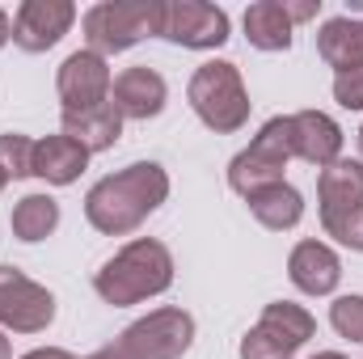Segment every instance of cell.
Wrapping results in <instances>:
<instances>
[{"label": "cell", "mask_w": 363, "mask_h": 359, "mask_svg": "<svg viewBox=\"0 0 363 359\" xmlns=\"http://www.w3.org/2000/svg\"><path fill=\"white\" fill-rule=\"evenodd\" d=\"M165 199H169V174L157 161H135L110 178L93 182L85 194V220L106 237H127Z\"/></svg>", "instance_id": "obj_1"}, {"label": "cell", "mask_w": 363, "mask_h": 359, "mask_svg": "<svg viewBox=\"0 0 363 359\" xmlns=\"http://www.w3.org/2000/svg\"><path fill=\"white\" fill-rule=\"evenodd\" d=\"M174 283V254L157 241V237H135L127 241L106 267L93 275V287L106 304L127 309L140 304L148 296H161Z\"/></svg>", "instance_id": "obj_2"}, {"label": "cell", "mask_w": 363, "mask_h": 359, "mask_svg": "<svg viewBox=\"0 0 363 359\" xmlns=\"http://www.w3.org/2000/svg\"><path fill=\"white\" fill-rule=\"evenodd\" d=\"M186 97H190V110L203 118V127H211L220 136L241 131L250 123V93L241 81V68L228 60H211V64L194 68Z\"/></svg>", "instance_id": "obj_3"}, {"label": "cell", "mask_w": 363, "mask_h": 359, "mask_svg": "<svg viewBox=\"0 0 363 359\" xmlns=\"http://www.w3.org/2000/svg\"><path fill=\"white\" fill-rule=\"evenodd\" d=\"M85 26V43L89 51L106 55H123L144 38L161 34V0H101L81 17Z\"/></svg>", "instance_id": "obj_4"}, {"label": "cell", "mask_w": 363, "mask_h": 359, "mask_svg": "<svg viewBox=\"0 0 363 359\" xmlns=\"http://www.w3.org/2000/svg\"><path fill=\"white\" fill-rule=\"evenodd\" d=\"M317 203L325 233L347 250H363V161L338 157L325 165L317 178Z\"/></svg>", "instance_id": "obj_5"}, {"label": "cell", "mask_w": 363, "mask_h": 359, "mask_svg": "<svg viewBox=\"0 0 363 359\" xmlns=\"http://www.w3.org/2000/svg\"><path fill=\"white\" fill-rule=\"evenodd\" d=\"M291 161V123L287 114H274L271 123H262V131L250 140V148H241L228 161V186L250 199L254 190L283 182V170Z\"/></svg>", "instance_id": "obj_6"}, {"label": "cell", "mask_w": 363, "mask_h": 359, "mask_svg": "<svg viewBox=\"0 0 363 359\" xmlns=\"http://www.w3.org/2000/svg\"><path fill=\"white\" fill-rule=\"evenodd\" d=\"M317 334V321L304 304L271 300L258 326L241 338V359H296V351Z\"/></svg>", "instance_id": "obj_7"}, {"label": "cell", "mask_w": 363, "mask_h": 359, "mask_svg": "<svg viewBox=\"0 0 363 359\" xmlns=\"http://www.w3.org/2000/svg\"><path fill=\"white\" fill-rule=\"evenodd\" d=\"M190 343H194V317L186 309H157L131 321L114 347L127 359H182Z\"/></svg>", "instance_id": "obj_8"}, {"label": "cell", "mask_w": 363, "mask_h": 359, "mask_svg": "<svg viewBox=\"0 0 363 359\" xmlns=\"http://www.w3.org/2000/svg\"><path fill=\"white\" fill-rule=\"evenodd\" d=\"M190 51H216L228 43V13L207 0H161V34Z\"/></svg>", "instance_id": "obj_9"}, {"label": "cell", "mask_w": 363, "mask_h": 359, "mask_svg": "<svg viewBox=\"0 0 363 359\" xmlns=\"http://www.w3.org/2000/svg\"><path fill=\"white\" fill-rule=\"evenodd\" d=\"M55 321V296L17 267H0V330L43 334Z\"/></svg>", "instance_id": "obj_10"}, {"label": "cell", "mask_w": 363, "mask_h": 359, "mask_svg": "<svg viewBox=\"0 0 363 359\" xmlns=\"http://www.w3.org/2000/svg\"><path fill=\"white\" fill-rule=\"evenodd\" d=\"M110 89H114V77H110V64L97 55V51H72L60 72H55V93L64 101V110H89V106H101L110 101Z\"/></svg>", "instance_id": "obj_11"}, {"label": "cell", "mask_w": 363, "mask_h": 359, "mask_svg": "<svg viewBox=\"0 0 363 359\" xmlns=\"http://www.w3.org/2000/svg\"><path fill=\"white\" fill-rule=\"evenodd\" d=\"M77 21V4L72 0H26L13 17V43L30 55L51 51Z\"/></svg>", "instance_id": "obj_12"}, {"label": "cell", "mask_w": 363, "mask_h": 359, "mask_svg": "<svg viewBox=\"0 0 363 359\" xmlns=\"http://www.w3.org/2000/svg\"><path fill=\"white\" fill-rule=\"evenodd\" d=\"M110 101H114V110H118L123 118L148 123V118H157V114L165 110V101H169V85H165V77H161L157 68L135 64V68H127V72L114 77Z\"/></svg>", "instance_id": "obj_13"}, {"label": "cell", "mask_w": 363, "mask_h": 359, "mask_svg": "<svg viewBox=\"0 0 363 359\" xmlns=\"http://www.w3.org/2000/svg\"><path fill=\"white\" fill-rule=\"evenodd\" d=\"M291 123V157L325 170L342 157V127L321 114V110H300V114H287Z\"/></svg>", "instance_id": "obj_14"}, {"label": "cell", "mask_w": 363, "mask_h": 359, "mask_svg": "<svg viewBox=\"0 0 363 359\" xmlns=\"http://www.w3.org/2000/svg\"><path fill=\"white\" fill-rule=\"evenodd\" d=\"M287 279L304 296H330L338 287V279H342V258L325 241H300L287 254Z\"/></svg>", "instance_id": "obj_15"}, {"label": "cell", "mask_w": 363, "mask_h": 359, "mask_svg": "<svg viewBox=\"0 0 363 359\" xmlns=\"http://www.w3.org/2000/svg\"><path fill=\"white\" fill-rule=\"evenodd\" d=\"M89 165V148L77 144L72 136H47L34 140V178H43L47 186H72Z\"/></svg>", "instance_id": "obj_16"}, {"label": "cell", "mask_w": 363, "mask_h": 359, "mask_svg": "<svg viewBox=\"0 0 363 359\" xmlns=\"http://www.w3.org/2000/svg\"><path fill=\"white\" fill-rule=\"evenodd\" d=\"M317 55L334 68V72H351L363 68V17H330L317 30Z\"/></svg>", "instance_id": "obj_17"}, {"label": "cell", "mask_w": 363, "mask_h": 359, "mask_svg": "<svg viewBox=\"0 0 363 359\" xmlns=\"http://www.w3.org/2000/svg\"><path fill=\"white\" fill-rule=\"evenodd\" d=\"M64 136H72L89 153H106L123 136V114L114 110V101H101L89 110H64Z\"/></svg>", "instance_id": "obj_18"}, {"label": "cell", "mask_w": 363, "mask_h": 359, "mask_svg": "<svg viewBox=\"0 0 363 359\" xmlns=\"http://www.w3.org/2000/svg\"><path fill=\"white\" fill-rule=\"evenodd\" d=\"M245 203H250L254 220H258L262 228H271V233H287V228H296V224L304 220V199H300V190L287 186V182H274V186L254 190Z\"/></svg>", "instance_id": "obj_19"}, {"label": "cell", "mask_w": 363, "mask_h": 359, "mask_svg": "<svg viewBox=\"0 0 363 359\" xmlns=\"http://www.w3.org/2000/svg\"><path fill=\"white\" fill-rule=\"evenodd\" d=\"M291 17L283 9V0H258L245 9V38L258 51H287L291 47Z\"/></svg>", "instance_id": "obj_20"}, {"label": "cell", "mask_w": 363, "mask_h": 359, "mask_svg": "<svg viewBox=\"0 0 363 359\" xmlns=\"http://www.w3.org/2000/svg\"><path fill=\"white\" fill-rule=\"evenodd\" d=\"M9 224H13V237L26 241V245L47 241V237L60 228V203H55L51 194H26V199H17Z\"/></svg>", "instance_id": "obj_21"}, {"label": "cell", "mask_w": 363, "mask_h": 359, "mask_svg": "<svg viewBox=\"0 0 363 359\" xmlns=\"http://www.w3.org/2000/svg\"><path fill=\"white\" fill-rule=\"evenodd\" d=\"M0 170L13 178H34V140L21 131H4L0 136Z\"/></svg>", "instance_id": "obj_22"}, {"label": "cell", "mask_w": 363, "mask_h": 359, "mask_svg": "<svg viewBox=\"0 0 363 359\" xmlns=\"http://www.w3.org/2000/svg\"><path fill=\"white\" fill-rule=\"evenodd\" d=\"M330 326L351 338V343H363V296H338L330 304Z\"/></svg>", "instance_id": "obj_23"}, {"label": "cell", "mask_w": 363, "mask_h": 359, "mask_svg": "<svg viewBox=\"0 0 363 359\" xmlns=\"http://www.w3.org/2000/svg\"><path fill=\"white\" fill-rule=\"evenodd\" d=\"M334 101L342 110H363V68H351V72L334 77Z\"/></svg>", "instance_id": "obj_24"}, {"label": "cell", "mask_w": 363, "mask_h": 359, "mask_svg": "<svg viewBox=\"0 0 363 359\" xmlns=\"http://www.w3.org/2000/svg\"><path fill=\"white\" fill-rule=\"evenodd\" d=\"M283 9H287V17L296 26V21H313L321 13V0H283Z\"/></svg>", "instance_id": "obj_25"}, {"label": "cell", "mask_w": 363, "mask_h": 359, "mask_svg": "<svg viewBox=\"0 0 363 359\" xmlns=\"http://www.w3.org/2000/svg\"><path fill=\"white\" fill-rule=\"evenodd\" d=\"M21 359H72L64 347H38V351H30V355H21Z\"/></svg>", "instance_id": "obj_26"}, {"label": "cell", "mask_w": 363, "mask_h": 359, "mask_svg": "<svg viewBox=\"0 0 363 359\" xmlns=\"http://www.w3.org/2000/svg\"><path fill=\"white\" fill-rule=\"evenodd\" d=\"M9 38H13V17H9V13L0 9V47H4Z\"/></svg>", "instance_id": "obj_27"}, {"label": "cell", "mask_w": 363, "mask_h": 359, "mask_svg": "<svg viewBox=\"0 0 363 359\" xmlns=\"http://www.w3.org/2000/svg\"><path fill=\"white\" fill-rule=\"evenodd\" d=\"M85 359H127L118 347H101V351H93V355H85Z\"/></svg>", "instance_id": "obj_28"}, {"label": "cell", "mask_w": 363, "mask_h": 359, "mask_svg": "<svg viewBox=\"0 0 363 359\" xmlns=\"http://www.w3.org/2000/svg\"><path fill=\"white\" fill-rule=\"evenodd\" d=\"M0 359H13V347H9V338H4V330H0Z\"/></svg>", "instance_id": "obj_29"}, {"label": "cell", "mask_w": 363, "mask_h": 359, "mask_svg": "<svg viewBox=\"0 0 363 359\" xmlns=\"http://www.w3.org/2000/svg\"><path fill=\"white\" fill-rule=\"evenodd\" d=\"M313 359H347V355H342V351H317Z\"/></svg>", "instance_id": "obj_30"}, {"label": "cell", "mask_w": 363, "mask_h": 359, "mask_svg": "<svg viewBox=\"0 0 363 359\" xmlns=\"http://www.w3.org/2000/svg\"><path fill=\"white\" fill-rule=\"evenodd\" d=\"M4 186H9V174H4V170H0V190H4Z\"/></svg>", "instance_id": "obj_31"}, {"label": "cell", "mask_w": 363, "mask_h": 359, "mask_svg": "<svg viewBox=\"0 0 363 359\" xmlns=\"http://www.w3.org/2000/svg\"><path fill=\"white\" fill-rule=\"evenodd\" d=\"M359 153H363V127H359Z\"/></svg>", "instance_id": "obj_32"}]
</instances>
